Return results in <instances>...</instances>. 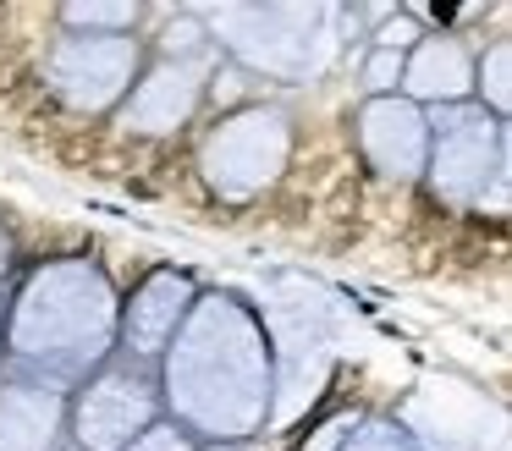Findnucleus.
I'll return each instance as SVG.
<instances>
[{"label": "nucleus", "instance_id": "obj_10", "mask_svg": "<svg viewBox=\"0 0 512 451\" xmlns=\"http://www.w3.org/2000/svg\"><path fill=\"white\" fill-rule=\"evenodd\" d=\"M358 154L369 160V171H380L386 182H413L424 176V154H430V116L402 94L364 99L353 116Z\"/></svg>", "mask_w": 512, "mask_h": 451}, {"label": "nucleus", "instance_id": "obj_6", "mask_svg": "<svg viewBox=\"0 0 512 451\" xmlns=\"http://www.w3.org/2000/svg\"><path fill=\"white\" fill-rule=\"evenodd\" d=\"M160 385L138 363H105L67 391V446L127 451L149 424H160Z\"/></svg>", "mask_w": 512, "mask_h": 451}, {"label": "nucleus", "instance_id": "obj_20", "mask_svg": "<svg viewBox=\"0 0 512 451\" xmlns=\"http://www.w3.org/2000/svg\"><path fill=\"white\" fill-rule=\"evenodd\" d=\"M193 451H243V446H193Z\"/></svg>", "mask_w": 512, "mask_h": 451}, {"label": "nucleus", "instance_id": "obj_4", "mask_svg": "<svg viewBox=\"0 0 512 451\" xmlns=\"http://www.w3.org/2000/svg\"><path fill=\"white\" fill-rule=\"evenodd\" d=\"M430 116V154H424V182L452 209H485L507 204V121L463 105L424 110Z\"/></svg>", "mask_w": 512, "mask_h": 451}, {"label": "nucleus", "instance_id": "obj_8", "mask_svg": "<svg viewBox=\"0 0 512 451\" xmlns=\"http://www.w3.org/2000/svg\"><path fill=\"white\" fill-rule=\"evenodd\" d=\"M193 303H199V281L188 270H171V264L166 270H149L122 297V308H116V352L127 363H138V369L160 363V352L171 347V336L182 330Z\"/></svg>", "mask_w": 512, "mask_h": 451}, {"label": "nucleus", "instance_id": "obj_19", "mask_svg": "<svg viewBox=\"0 0 512 451\" xmlns=\"http://www.w3.org/2000/svg\"><path fill=\"white\" fill-rule=\"evenodd\" d=\"M12 264H17V248H12V231L0 226V292H6V281H12Z\"/></svg>", "mask_w": 512, "mask_h": 451}, {"label": "nucleus", "instance_id": "obj_9", "mask_svg": "<svg viewBox=\"0 0 512 451\" xmlns=\"http://www.w3.org/2000/svg\"><path fill=\"white\" fill-rule=\"evenodd\" d=\"M204 77H210V66L199 55H160L155 66L133 77L127 99L116 105V127L138 132V138H166V132L188 127L204 99Z\"/></svg>", "mask_w": 512, "mask_h": 451}, {"label": "nucleus", "instance_id": "obj_15", "mask_svg": "<svg viewBox=\"0 0 512 451\" xmlns=\"http://www.w3.org/2000/svg\"><path fill=\"white\" fill-rule=\"evenodd\" d=\"M342 451H419V435H408L397 418H358L347 429Z\"/></svg>", "mask_w": 512, "mask_h": 451}, {"label": "nucleus", "instance_id": "obj_5", "mask_svg": "<svg viewBox=\"0 0 512 451\" xmlns=\"http://www.w3.org/2000/svg\"><path fill=\"white\" fill-rule=\"evenodd\" d=\"M292 160V121L276 105H243L221 116L199 143V171L204 187L226 204H248V198L270 193Z\"/></svg>", "mask_w": 512, "mask_h": 451}, {"label": "nucleus", "instance_id": "obj_2", "mask_svg": "<svg viewBox=\"0 0 512 451\" xmlns=\"http://www.w3.org/2000/svg\"><path fill=\"white\" fill-rule=\"evenodd\" d=\"M116 308H122V292L105 275V264L83 253L34 264L17 281L6 325H0L12 374L72 391L116 358Z\"/></svg>", "mask_w": 512, "mask_h": 451}, {"label": "nucleus", "instance_id": "obj_16", "mask_svg": "<svg viewBox=\"0 0 512 451\" xmlns=\"http://www.w3.org/2000/svg\"><path fill=\"white\" fill-rule=\"evenodd\" d=\"M402 55H408V50H369V66H364L369 99L397 94V83H402Z\"/></svg>", "mask_w": 512, "mask_h": 451}, {"label": "nucleus", "instance_id": "obj_14", "mask_svg": "<svg viewBox=\"0 0 512 451\" xmlns=\"http://www.w3.org/2000/svg\"><path fill=\"white\" fill-rule=\"evenodd\" d=\"M138 17H144V6H133V0H122V6H111V0L61 6V22H67V33H133Z\"/></svg>", "mask_w": 512, "mask_h": 451}, {"label": "nucleus", "instance_id": "obj_12", "mask_svg": "<svg viewBox=\"0 0 512 451\" xmlns=\"http://www.w3.org/2000/svg\"><path fill=\"white\" fill-rule=\"evenodd\" d=\"M397 94L413 99L419 110L463 105V99H474V55H468L463 39H452V33H419L413 50L402 55Z\"/></svg>", "mask_w": 512, "mask_h": 451}, {"label": "nucleus", "instance_id": "obj_18", "mask_svg": "<svg viewBox=\"0 0 512 451\" xmlns=\"http://www.w3.org/2000/svg\"><path fill=\"white\" fill-rule=\"evenodd\" d=\"M358 424V413H342V418H331V424H320L309 435V446L303 451H342V440H347V429Z\"/></svg>", "mask_w": 512, "mask_h": 451}, {"label": "nucleus", "instance_id": "obj_7", "mask_svg": "<svg viewBox=\"0 0 512 451\" xmlns=\"http://www.w3.org/2000/svg\"><path fill=\"white\" fill-rule=\"evenodd\" d=\"M138 72L144 50L133 33H61L45 55L50 94L78 116H116Z\"/></svg>", "mask_w": 512, "mask_h": 451}, {"label": "nucleus", "instance_id": "obj_17", "mask_svg": "<svg viewBox=\"0 0 512 451\" xmlns=\"http://www.w3.org/2000/svg\"><path fill=\"white\" fill-rule=\"evenodd\" d=\"M193 446H199V440L182 435V429L171 424V418H160V424H149V429H144V435H138L127 451H193Z\"/></svg>", "mask_w": 512, "mask_h": 451}, {"label": "nucleus", "instance_id": "obj_13", "mask_svg": "<svg viewBox=\"0 0 512 451\" xmlns=\"http://www.w3.org/2000/svg\"><path fill=\"white\" fill-rule=\"evenodd\" d=\"M474 105L490 110L496 121H507V110H512V44L507 39H496L474 61Z\"/></svg>", "mask_w": 512, "mask_h": 451}, {"label": "nucleus", "instance_id": "obj_1", "mask_svg": "<svg viewBox=\"0 0 512 451\" xmlns=\"http://www.w3.org/2000/svg\"><path fill=\"white\" fill-rule=\"evenodd\" d=\"M160 413L199 446H243L270 424V336L232 292H199L182 330L160 352Z\"/></svg>", "mask_w": 512, "mask_h": 451}, {"label": "nucleus", "instance_id": "obj_21", "mask_svg": "<svg viewBox=\"0 0 512 451\" xmlns=\"http://www.w3.org/2000/svg\"><path fill=\"white\" fill-rule=\"evenodd\" d=\"M61 451H78V446H61Z\"/></svg>", "mask_w": 512, "mask_h": 451}, {"label": "nucleus", "instance_id": "obj_3", "mask_svg": "<svg viewBox=\"0 0 512 451\" xmlns=\"http://www.w3.org/2000/svg\"><path fill=\"white\" fill-rule=\"evenodd\" d=\"M199 22L210 28V44L276 83H314L331 72L342 50V6L298 0V6H204Z\"/></svg>", "mask_w": 512, "mask_h": 451}, {"label": "nucleus", "instance_id": "obj_11", "mask_svg": "<svg viewBox=\"0 0 512 451\" xmlns=\"http://www.w3.org/2000/svg\"><path fill=\"white\" fill-rule=\"evenodd\" d=\"M67 446V391L45 380H0V451H61Z\"/></svg>", "mask_w": 512, "mask_h": 451}]
</instances>
